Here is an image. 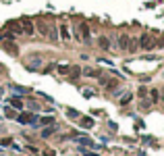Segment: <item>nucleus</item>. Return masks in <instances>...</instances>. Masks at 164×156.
Listing matches in <instances>:
<instances>
[{
  "instance_id": "nucleus-14",
  "label": "nucleus",
  "mask_w": 164,
  "mask_h": 156,
  "mask_svg": "<svg viewBox=\"0 0 164 156\" xmlns=\"http://www.w3.org/2000/svg\"><path fill=\"white\" fill-rule=\"evenodd\" d=\"M60 35H62V40H69V38H71V34H69V27H67V25H60Z\"/></svg>"
},
{
  "instance_id": "nucleus-13",
  "label": "nucleus",
  "mask_w": 164,
  "mask_h": 156,
  "mask_svg": "<svg viewBox=\"0 0 164 156\" xmlns=\"http://www.w3.org/2000/svg\"><path fill=\"white\" fill-rule=\"evenodd\" d=\"M79 73H81V69H79V67H71V71H69L71 79H77V77H79Z\"/></svg>"
},
{
  "instance_id": "nucleus-5",
  "label": "nucleus",
  "mask_w": 164,
  "mask_h": 156,
  "mask_svg": "<svg viewBox=\"0 0 164 156\" xmlns=\"http://www.w3.org/2000/svg\"><path fill=\"white\" fill-rule=\"evenodd\" d=\"M98 46L102 48V50H110V48H112V42H110V38H106V35H100V38H98Z\"/></svg>"
},
{
  "instance_id": "nucleus-2",
  "label": "nucleus",
  "mask_w": 164,
  "mask_h": 156,
  "mask_svg": "<svg viewBox=\"0 0 164 156\" xmlns=\"http://www.w3.org/2000/svg\"><path fill=\"white\" fill-rule=\"evenodd\" d=\"M17 121H19L21 125H27V123H38V117H35L33 112H21V115L17 117Z\"/></svg>"
},
{
  "instance_id": "nucleus-12",
  "label": "nucleus",
  "mask_w": 164,
  "mask_h": 156,
  "mask_svg": "<svg viewBox=\"0 0 164 156\" xmlns=\"http://www.w3.org/2000/svg\"><path fill=\"white\" fill-rule=\"evenodd\" d=\"M77 142L81 144V146H89V148H96V146H94V142H91V140H89V137H79V140H77Z\"/></svg>"
},
{
  "instance_id": "nucleus-16",
  "label": "nucleus",
  "mask_w": 164,
  "mask_h": 156,
  "mask_svg": "<svg viewBox=\"0 0 164 156\" xmlns=\"http://www.w3.org/2000/svg\"><path fill=\"white\" fill-rule=\"evenodd\" d=\"M69 71H71V65H58V73L69 75Z\"/></svg>"
},
{
  "instance_id": "nucleus-4",
  "label": "nucleus",
  "mask_w": 164,
  "mask_h": 156,
  "mask_svg": "<svg viewBox=\"0 0 164 156\" xmlns=\"http://www.w3.org/2000/svg\"><path fill=\"white\" fill-rule=\"evenodd\" d=\"M79 31H81V40L83 42H89V40H91V31H89V25H87V23H81V25H79Z\"/></svg>"
},
{
  "instance_id": "nucleus-23",
  "label": "nucleus",
  "mask_w": 164,
  "mask_h": 156,
  "mask_svg": "<svg viewBox=\"0 0 164 156\" xmlns=\"http://www.w3.org/2000/svg\"><path fill=\"white\" fill-rule=\"evenodd\" d=\"M29 108H31V110H38L40 106H38V102H29Z\"/></svg>"
},
{
  "instance_id": "nucleus-21",
  "label": "nucleus",
  "mask_w": 164,
  "mask_h": 156,
  "mask_svg": "<svg viewBox=\"0 0 164 156\" xmlns=\"http://www.w3.org/2000/svg\"><path fill=\"white\" fill-rule=\"evenodd\" d=\"M13 89L17 92V94H27V89H25V88H19V85H13Z\"/></svg>"
},
{
  "instance_id": "nucleus-19",
  "label": "nucleus",
  "mask_w": 164,
  "mask_h": 156,
  "mask_svg": "<svg viewBox=\"0 0 164 156\" xmlns=\"http://www.w3.org/2000/svg\"><path fill=\"white\" fill-rule=\"evenodd\" d=\"M7 117H8V119H17V112L13 110V106H11V108H7Z\"/></svg>"
},
{
  "instance_id": "nucleus-11",
  "label": "nucleus",
  "mask_w": 164,
  "mask_h": 156,
  "mask_svg": "<svg viewBox=\"0 0 164 156\" xmlns=\"http://www.w3.org/2000/svg\"><path fill=\"white\" fill-rule=\"evenodd\" d=\"M83 75H87V77H98V75H100V71H98V69L87 67V69H83Z\"/></svg>"
},
{
  "instance_id": "nucleus-18",
  "label": "nucleus",
  "mask_w": 164,
  "mask_h": 156,
  "mask_svg": "<svg viewBox=\"0 0 164 156\" xmlns=\"http://www.w3.org/2000/svg\"><path fill=\"white\" fill-rule=\"evenodd\" d=\"M54 123V117H44L42 119V125H52Z\"/></svg>"
},
{
  "instance_id": "nucleus-3",
  "label": "nucleus",
  "mask_w": 164,
  "mask_h": 156,
  "mask_svg": "<svg viewBox=\"0 0 164 156\" xmlns=\"http://www.w3.org/2000/svg\"><path fill=\"white\" fill-rule=\"evenodd\" d=\"M129 46H131L129 34H121L118 35V48H121V50H129Z\"/></svg>"
},
{
  "instance_id": "nucleus-8",
  "label": "nucleus",
  "mask_w": 164,
  "mask_h": 156,
  "mask_svg": "<svg viewBox=\"0 0 164 156\" xmlns=\"http://www.w3.org/2000/svg\"><path fill=\"white\" fill-rule=\"evenodd\" d=\"M8 104H11L15 110H21V108H23V100H21V96H13V98L8 100Z\"/></svg>"
},
{
  "instance_id": "nucleus-26",
  "label": "nucleus",
  "mask_w": 164,
  "mask_h": 156,
  "mask_svg": "<svg viewBox=\"0 0 164 156\" xmlns=\"http://www.w3.org/2000/svg\"><path fill=\"white\" fill-rule=\"evenodd\" d=\"M44 156H56V154L52 152V150H48V152H44Z\"/></svg>"
},
{
  "instance_id": "nucleus-25",
  "label": "nucleus",
  "mask_w": 164,
  "mask_h": 156,
  "mask_svg": "<svg viewBox=\"0 0 164 156\" xmlns=\"http://www.w3.org/2000/svg\"><path fill=\"white\" fill-rule=\"evenodd\" d=\"M11 142H13V140H8V137H7V140H2V142H0V146H8Z\"/></svg>"
},
{
  "instance_id": "nucleus-20",
  "label": "nucleus",
  "mask_w": 164,
  "mask_h": 156,
  "mask_svg": "<svg viewBox=\"0 0 164 156\" xmlns=\"http://www.w3.org/2000/svg\"><path fill=\"white\" fill-rule=\"evenodd\" d=\"M150 96H152V102H158V98H160V96H158V89H152Z\"/></svg>"
},
{
  "instance_id": "nucleus-15",
  "label": "nucleus",
  "mask_w": 164,
  "mask_h": 156,
  "mask_svg": "<svg viewBox=\"0 0 164 156\" xmlns=\"http://www.w3.org/2000/svg\"><path fill=\"white\" fill-rule=\"evenodd\" d=\"M48 35H50V40H52V42L58 40V31H56V27H50L48 29Z\"/></svg>"
},
{
  "instance_id": "nucleus-24",
  "label": "nucleus",
  "mask_w": 164,
  "mask_h": 156,
  "mask_svg": "<svg viewBox=\"0 0 164 156\" xmlns=\"http://www.w3.org/2000/svg\"><path fill=\"white\" fill-rule=\"evenodd\" d=\"M83 94H85V98H91V96H94V92H91V89H85Z\"/></svg>"
},
{
  "instance_id": "nucleus-17",
  "label": "nucleus",
  "mask_w": 164,
  "mask_h": 156,
  "mask_svg": "<svg viewBox=\"0 0 164 156\" xmlns=\"http://www.w3.org/2000/svg\"><path fill=\"white\" fill-rule=\"evenodd\" d=\"M67 115L71 117V119H79V117H81L79 112H77V110H73V108H69V110H67Z\"/></svg>"
},
{
  "instance_id": "nucleus-22",
  "label": "nucleus",
  "mask_w": 164,
  "mask_h": 156,
  "mask_svg": "<svg viewBox=\"0 0 164 156\" xmlns=\"http://www.w3.org/2000/svg\"><path fill=\"white\" fill-rule=\"evenodd\" d=\"M40 31H42V34H44V35L48 34V27H46V23H44V21H42V23H40Z\"/></svg>"
},
{
  "instance_id": "nucleus-27",
  "label": "nucleus",
  "mask_w": 164,
  "mask_h": 156,
  "mask_svg": "<svg viewBox=\"0 0 164 156\" xmlns=\"http://www.w3.org/2000/svg\"><path fill=\"white\" fill-rule=\"evenodd\" d=\"M83 156H98V154H87V152H83Z\"/></svg>"
},
{
  "instance_id": "nucleus-10",
  "label": "nucleus",
  "mask_w": 164,
  "mask_h": 156,
  "mask_svg": "<svg viewBox=\"0 0 164 156\" xmlns=\"http://www.w3.org/2000/svg\"><path fill=\"white\" fill-rule=\"evenodd\" d=\"M131 100H133V94H131V92H127V94H123V98L118 100V104H121V106H127Z\"/></svg>"
},
{
  "instance_id": "nucleus-9",
  "label": "nucleus",
  "mask_w": 164,
  "mask_h": 156,
  "mask_svg": "<svg viewBox=\"0 0 164 156\" xmlns=\"http://www.w3.org/2000/svg\"><path fill=\"white\" fill-rule=\"evenodd\" d=\"M54 131H56V125H54V123H52V125H48V127L44 125V129H42V137H50Z\"/></svg>"
},
{
  "instance_id": "nucleus-6",
  "label": "nucleus",
  "mask_w": 164,
  "mask_h": 156,
  "mask_svg": "<svg viewBox=\"0 0 164 156\" xmlns=\"http://www.w3.org/2000/svg\"><path fill=\"white\" fill-rule=\"evenodd\" d=\"M139 42H141V48H144V50H152V48H154V42H152V38L148 34L141 35V40H139Z\"/></svg>"
},
{
  "instance_id": "nucleus-7",
  "label": "nucleus",
  "mask_w": 164,
  "mask_h": 156,
  "mask_svg": "<svg viewBox=\"0 0 164 156\" xmlns=\"http://www.w3.org/2000/svg\"><path fill=\"white\" fill-rule=\"evenodd\" d=\"M79 125H81L83 129H91L94 127V119H91V117H79Z\"/></svg>"
},
{
  "instance_id": "nucleus-1",
  "label": "nucleus",
  "mask_w": 164,
  "mask_h": 156,
  "mask_svg": "<svg viewBox=\"0 0 164 156\" xmlns=\"http://www.w3.org/2000/svg\"><path fill=\"white\" fill-rule=\"evenodd\" d=\"M21 27H23V34H27V35H33V31H35V25H33V21L31 19H27V17H21Z\"/></svg>"
}]
</instances>
